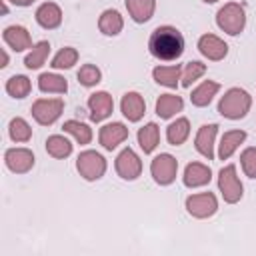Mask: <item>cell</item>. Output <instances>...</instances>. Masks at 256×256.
<instances>
[{
  "mask_svg": "<svg viewBox=\"0 0 256 256\" xmlns=\"http://www.w3.org/2000/svg\"><path fill=\"white\" fill-rule=\"evenodd\" d=\"M148 50L158 60H164V62L178 60L184 52V36L174 26H158L150 34Z\"/></svg>",
  "mask_w": 256,
  "mask_h": 256,
  "instance_id": "1",
  "label": "cell"
},
{
  "mask_svg": "<svg viewBox=\"0 0 256 256\" xmlns=\"http://www.w3.org/2000/svg\"><path fill=\"white\" fill-rule=\"evenodd\" d=\"M252 96L244 88H230L218 102V112L228 120H240L250 112Z\"/></svg>",
  "mask_w": 256,
  "mask_h": 256,
  "instance_id": "2",
  "label": "cell"
},
{
  "mask_svg": "<svg viewBox=\"0 0 256 256\" xmlns=\"http://www.w3.org/2000/svg\"><path fill=\"white\" fill-rule=\"evenodd\" d=\"M216 24L220 30H224L230 36H236L244 30L246 26V12L244 6H240L238 2H228L224 4L218 12H216Z\"/></svg>",
  "mask_w": 256,
  "mask_h": 256,
  "instance_id": "3",
  "label": "cell"
},
{
  "mask_svg": "<svg viewBox=\"0 0 256 256\" xmlns=\"http://www.w3.org/2000/svg\"><path fill=\"white\" fill-rule=\"evenodd\" d=\"M76 170L84 180H100L106 172V160L96 150H84L76 158Z\"/></svg>",
  "mask_w": 256,
  "mask_h": 256,
  "instance_id": "4",
  "label": "cell"
},
{
  "mask_svg": "<svg viewBox=\"0 0 256 256\" xmlns=\"http://www.w3.org/2000/svg\"><path fill=\"white\" fill-rule=\"evenodd\" d=\"M218 190H220L224 202H228V204H236L242 198L244 188H242V182L236 174L234 164H228L218 172Z\"/></svg>",
  "mask_w": 256,
  "mask_h": 256,
  "instance_id": "5",
  "label": "cell"
},
{
  "mask_svg": "<svg viewBox=\"0 0 256 256\" xmlns=\"http://www.w3.org/2000/svg\"><path fill=\"white\" fill-rule=\"evenodd\" d=\"M176 172H178V160L172 154H158L152 158L150 162V174L154 178L156 184L160 186H168L176 180Z\"/></svg>",
  "mask_w": 256,
  "mask_h": 256,
  "instance_id": "6",
  "label": "cell"
},
{
  "mask_svg": "<svg viewBox=\"0 0 256 256\" xmlns=\"http://www.w3.org/2000/svg\"><path fill=\"white\" fill-rule=\"evenodd\" d=\"M64 110V100L62 98H38L32 104V116L38 124L50 126L54 124Z\"/></svg>",
  "mask_w": 256,
  "mask_h": 256,
  "instance_id": "7",
  "label": "cell"
},
{
  "mask_svg": "<svg viewBox=\"0 0 256 256\" xmlns=\"http://www.w3.org/2000/svg\"><path fill=\"white\" fill-rule=\"evenodd\" d=\"M218 210V200L212 192H200L186 198V212L192 218H210Z\"/></svg>",
  "mask_w": 256,
  "mask_h": 256,
  "instance_id": "8",
  "label": "cell"
},
{
  "mask_svg": "<svg viewBox=\"0 0 256 256\" xmlns=\"http://www.w3.org/2000/svg\"><path fill=\"white\" fill-rule=\"evenodd\" d=\"M114 168L122 180H136L142 174V160L132 148H124L114 162Z\"/></svg>",
  "mask_w": 256,
  "mask_h": 256,
  "instance_id": "9",
  "label": "cell"
},
{
  "mask_svg": "<svg viewBox=\"0 0 256 256\" xmlns=\"http://www.w3.org/2000/svg\"><path fill=\"white\" fill-rule=\"evenodd\" d=\"M6 168L14 174H26L34 166V154L28 148H8L4 154Z\"/></svg>",
  "mask_w": 256,
  "mask_h": 256,
  "instance_id": "10",
  "label": "cell"
},
{
  "mask_svg": "<svg viewBox=\"0 0 256 256\" xmlns=\"http://www.w3.org/2000/svg\"><path fill=\"white\" fill-rule=\"evenodd\" d=\"M198 52L212 60V62H218V60H224L226 54H228V44L218 38L216 34H202L198 38Z\"/></svg>",
  "mask_w": 256,
  "mask_h": 256,
  "instance_id": "11",
  "label": "cell"
},
{
  "mask_svg": "<svg viewBox=\"0 0 256 256\" xmlns=\"http://www.w3.org/2000/svg\"><path fill=\"white\" fill-rule=\"evenodd\" d=\"M88 110H90V120L92 122H102L106 120L112 110H114V100L108 92L100 90L88 96Z\"/></svg>",
  "mask_w": 256,
  "mask_h": 256,
  "instance_id": "12",
  "label": "cell"
},
{
  "mask_svg": "<svg viewBox=\"0 0 256 256\" xmlns=\"http://www.w3.org/2000/svg\"><path fill=\"white\" fill-rule=\"evenodd\" d=\"M128 138V128L122 122H110L104 124L98 132V140L104 150H114L118 144H122Z\"/></svg>",
  "mask_w": 256,
  "mask_h": 256,
  "instance_id": "13",
  "label": "cell"
},
{
  "mask_svg": "<svg viewBox=\"0 0 256 256\" xmlns=\"http://www.w3.org/2000/svg\"><path fill=\"white\" fill-rule=\"evenodd\" d=\"M210 180H212V170H210V166H206V164L190 162V164L184 168L182 182H184L186 188H200V186H206Z\"/></svg>",
  "mask_w": 256,
  "mask_h": 256,
  "instance_id": "14",
  "label": "cell"
},
{
  "mask_svg": "<svg viewBox=\"0 0 256 256\" xmlns=\"http://www.w3.org/2000/svg\"><path fill=\"white\" fill-rule=\"evenodd\" d=\"M120 110L128 122H138L146 112V102L138 92H126L120 100Z\"/></svg>",
  "mask_w": 256,
  "mask_h": 256,
  "instance_id": "15",
  "label": "cell"
},
{
  "mask_svg": "<svg viewBox=\"0 0 256 256\" xmlns=\"http://www.w3.org/2000/svg\"><path fill=\"white\" fill-rule=\"evenodd\" d=\"M216 132H218V124H204L200 126V130L196 132V138H194V146L196 150L212 160L214 158V140H216Z\"/></svg>",
  "mask_w": 256,
  "mask_h": 256,
  "instance_id": "16",
  "label": "cell"
},
{
  "mask_svg": "<svg viewBox=\"0 0 256 256\" xmlns=\"http://www.w3.org/2000/svg\"><path fill=\"white\" fill-rule=\"evenodd\" d=\"M34 18H36V22H38L42 28L54 30V28H58V26L62 24V10H60V6L54 4V2H44V4L38 6Z\"/></svg>",
  "mask_w": 256,
  "mask_h": 256,
  "instance_id": "17",
  "label": "cell"
},
{
  "mask_svg": "<svg viewBox=\"0 0 256 256\" xmlns=\"http://www.w3.org/2000/svg\"><path fill=\"white\" fill-rule=\"evenodd\" d=\"M2 38L4 42L14 50V52H22L26 48H32V38H30V32L24 28V26H8L4 28L2 32Z\"/></svg>",
  "mask_w": 256,
  "mask_h": 256,
  "instance_id": "18",
  "label": "cell"
},
{
  "mask_svg": "<svg viewBox=\"0 0 256 256\" xmlns=\"http://www.w3.org/2000/svg\"><path fill=\"white\" fill-rule=\"evenodd\" d=\"M124 4H126L130 18L138 24L148 22L156 10V0H124Z\"/></svg>",
  "mask_w": 256,
  "mask_h": 256,
  "instance_id": "19",
  "label": "cell"
},
{
  "mask_svg": "<svg viewBox=\"0 0 256 256\" xmlns=\"http://www.w3.org/2000/svg\"><path fill=\"white\" fill-rule=\"evenodd\" d=\"M244 140H246V132L244 130H228V132H224L222 138H220V144H218V158L220 160H228Z\"/></svg>",
  "mask_w": 256,
  "mask_h": 256,
  "instance_id": "20",
  "label": "cell"
},
{
  "mask_svg": "<svg viewBox=\"0 0 256 256\" xmlns=\"http://www.w3.org/2000/svg\"><path fill=\"white\" fill-rule=\"evenodd\" d=\"M98 28H100V32H102L104 36H118V34L122 32V28H124V20H122V16H120L118 10L108 8V10H104V12L100 14V18H98Z\"/></svg>",
  "mask_w": 256,
  "mask_h": 256,
  "instance_id": "21",
  "label": "cell"
},
{
  "mask_svg": "<svg viewBox=\"0 0 256 256\" xmlns=\"http://www.w3.org/2000/svg\"><path fill=\"white\" fill-rule=\"evenodd\" d=\"M152 78L156 80V84L166 86V88H176L180 78H182V66L180 64H172V66H156L152 70Z\"/></svg>",
  "mask_w": 256,
  "mask_h": 256,
  "instance_id": "22",
  "label": "cell"
},
{
  "mask_svg": "<svg viewBox=\"0 0 256 256\" xmlns=\"http://www.w3.org/2000/svg\"><path fill=\"white\" fill-rule=\"evenodd\" d=\"M182 108H184V100L176 94H160V98L156 100V114L162 120L176 116L178 112H182Z\"/></svg>",
  "mask_w": 256,
  "mask_h": 256,
  "instance_id": "23",
  "label": "cell"
},
{
  "mask_svg": "<svg viewBox=\"0 0 256 256\" xmlns=\"http://www.w3.org/2000/svg\"><path fill=\"white\" fill-rule=\"evenodd\" d=\"M218 90H220V84H218V82H214V80H204L200 86H196V88L192 90L190 102H192L194 106H198V108H204V106H208V104L212 102V98L218 94Z\"/></svg>",
  "mask_w": 256,
  "mask_h": 256,
  "instance_id": "24",
  "label": "cell"
},
{
  "mask_svg": "<svg viewBox=\"0 0 256 256\" xmlns=\"http://www.w3.org/2000/svg\"><path fill=\"white\" fill-rule=\"evenodd\" d=\"M38 90L44 94H64L68 90V82L60 74L44 72L38 76Z\"/></svg>",
  "mask_w": 256,
  "mask_h": 256,
  "instance_id": "25",
  "label": "cell"
},
{
  "mask_svg": "<svg viewBox=\"0 0 256 256\" xmlns=\"http://www.w3.org/2000/svg\"><path fill=\"white\" fill-rule=\"evenodd\" d=\"M136 138H138V144H140L142 152H144V154H152V152L156 150L158 142H160V128H158V124L148 122L146 126H142V128L138 130Z\"/></svg>",
  "mask_w": 256,
  "mask_h": 256,
  "instance_id": "26",
  "label": "cell"
},
{
  "mask_svg": "<svg viewBox=\"0 0 256 256\" xmlns=\"http://www.w3.org/2000/svg\"><path fill=\"white\" fill-rule=\"evenodd\" d=\"M48 54H50V42H48V40H40V42H36V44L30 48V52L26 54L24 66H26L28 70H38V68L46 62Z\"/></svg>",
  "mask_w": 256,
  "mask_h": 256,
  "instance_id": "27",
  "label": "cell"
},
{
  "mask_svg": "<svg viewBox=\"0 0 256 256\" xmlns=\"http://www.w3.org/2000/svg\"><path fill=\"white\" fill-rule=\"evenodd\" d=\"M190 136V122L188 118H176L168 128H166V138L172 146H180L186 142V138Z\"/></svg>",
  "mask_w": 256,
  "mask_h": 256,
  "instance_id": "28",
  "label": "cell"
},
{
  "mask_svg": "<svg viewBox=\"0 0 256 256\" xmlns=\"http://www.w3.org/2000/svg\"><path fill=\"white\" fill-rule=\"evenodd\" d=\"M46 152L52 158H68L72 154V144L62 134H52L46 140Z\"/></svg>",
  "mask_w": 256,
  "mask_h": 256,
  "instance_id": "29",
  "label": "cell"
},
{
  "mask_svg": "<svg viewBox=\"0 0 256 256\" xmlns=\"http://www.w3.org/2000/svg\"><path fill=\"white\" fill-rule=\"evenodd\" d=\"M64 132H68L70 136H74V140L78 144H90L92 142V128L80 120H66L64 126H62Z\"/></svg>",
  "mask_w": 256,
  "mask_h": 256,
  "instance_id": "30",
  "label": "cell"
},
{
  "mask_svg": "<svg viewBox=\"0 0 256 256\" xmlns=\"http://www.w3.org/2000/svg\"><path fill=\"white\" fill-rule=\"evenodd\" d=\"M32 90V82L28 76H22V74H16V76H10L6 80V92L12 96V98H26Z\"/></svg>",
  "mask_w": 256,
  "mask_h": 256,
  "instance_id": "31",
  "label": "cell"
},
{
  "mask_svg": "<svg viewBox=\"0 0 256 256\" xmlns=\"http://www.w3.org/2000/svg\"><path fill=\"white\" fill-rule=\"evenodd\" d=\"M76 62H78V50L72 48V46H64L62 50L56 52V56L52 58V64H50V66H52L54 70H68V68H72Z\"/></svg>",
  "mask_w": 256,
  "mask_h": 256,
  "instance_id": "32",
  "label": "cell"
},
{
  "mask_svg": "<svg viewBox=\"0 0 256 256\" xmlns=\"http://www.w3.org/2000/svg\"><path fill=\"white\" fill-rule=\"evenodd\" d=\"M206 74V64L198 62V60H192V62H186L184 68H182V78H180V84L184 88H190L200 76Z\"/></svg>",
  "mask_w": 256,
  "mask_h": 256,
  "instance_id": "33",
  "label": "cell"
},
{
  "mask_svg": "<svg viewBox=\"0 0 256 256\" xmlns=\"http://www.w3.org/2000/svg\"><path fill=\"white\" fill-rule=\"evenodd\" d=\"M8 134H10V138L14 142H28L32 138V128H30V124L24 118L16 116L8 124Z\"/></svg>",
  "mask_w": 256,
  "mask_h": 256,
  "instance_id": "34",
  "label": "cell"
},
{
  "mask_svg": "<svg viewBox=\"0 0 256 256\" xmlns=\"http://www.w3.org/2000/svg\"><path fill=\"white\" fill-rule=\"evenodd\" d=\"M76 78H78V82H80L82 86L92 88V86H96V84L102 80V72H100V68L94 66V64H84V66H80Z\"/></svg>",
  "mask_w": 256,
  "mask_h": 256,
  "instance_id": "35",
  "label": "cell"
},
{
  "mask_svg": "<svg viewBox=\"0 0 256 256\" xmlns=\"http://www.w3.org/2000/svg\"><path fill=\"white\" fill-rule=\"evenodd\" d=\"M240 166L248 178H256V146H248L240 154Z\"/></svg>",
  "mask_w": 256,
  "mask_h": 256,
  "instance_id": "36",
  "label": "cell"
},
{
  "mask_svg": "<svg viewBox=\"0 0 256 256\" xmlns=\"http://www.w3.org/2000/svg\"><path fill=\"white\" fill-rule=\"evenodd\" d=\"M6 2H12L14 6H22L24 8V6H32L36 0H6Z\"/></svg>",
  "mask_w": 256,
  "mask_h": 256,
  "instance_id": "37",
  "label": "cell"
},
{
  "mask_svg": "<svg viewBox=\"0 0 256 256\" xmlns=\"http://www.w3.org/2000/svg\"><path fill=\"white\" fill-rule=\"evenodd\" d=\"M6 66H8V52L0 50V68H6Z\"/></svg>",
  "mask_w": 256,
  "mask_h": 256,
  "instance_id": "38",
  "label": "cell"
},
{
  "mask_svg": "<svg viewBox=\"0 0 256 256\" xmlns=\"http://www.w3.org/2000/svg\"><path fill=\"white\" fill-rule=\"evenodd\" d=\"M202 2H206V4H214V2H218V0H202Z\"/></svg>",
  "mask_w": 256,
  "mask_h": 256,
  "instance_id": "39",
  "label": "cell"
}]
</instances>
